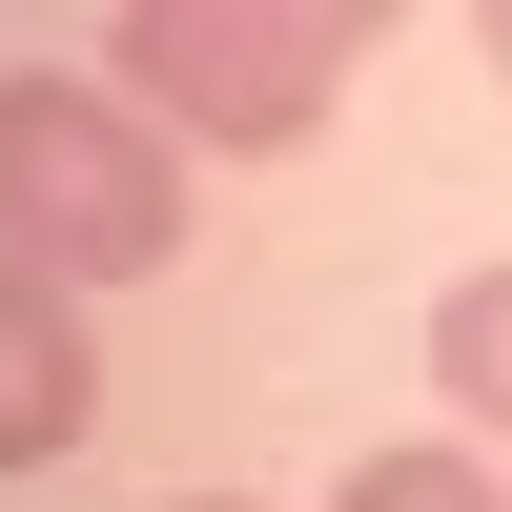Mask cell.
I'll return each instance as SVG.
<instances>
[{
    "mask_svg": "<svg viewBox=\"0 0 512 512\" xmlns=\"http://www.w3.org/2000/svg\"><path fill=\"white\" fill-rule=\"evenodd\" d=\"M0 246L62 287H144L185 246V123L144 82H0Z\"/></svg>",
    "mask_w": 512,
    "mask_h": 512,
    "instance_id": "cell-1",
    "label": "cell"
},
{
    "mask_svg": "<svg viewBox=\"0 0 512 512\" xmlns=\"http://www.w3.org/2000/svg\"><path fill=\"white\" fill-rule=\"evenodd\" d=\"M369 41H390V0H123V82L185 144H226V164L328 144V103H349Z\"/></svg>",
    "mask_w": 512,
    "mask_h": 512,
    "instance_id": "cell-2",
    "label": "cell"
},
{
    "mask_svg": "<svg viewBox=\"0 0 512 512\" xmlns=\"http://www.w3.org/2000/svg\"><path fill=\"white\" fill-rule=\"evenodd\" d=\"M82 431H103V328H82L62 267L0 246V472H62Z\"/></svg>",
    "mask_w": 512,
    "mask_h": 512,
    "instance_id": "cell-3",
    "label": "cell"
},
{
    "mask_svg": "<svg viewBox=\"0 0 512 512\" xmlns=\"http://www.w3.org/2000/svg\"><path fill=\"white\" fill-rule=\"evenodd\" d=\"M328 512H512V472H492V431H390L328 472Z\"/></svg>",
    "mask_w": 512,
    "mask_h": 512,
    "instance_id": "cell-4",
    "label": "cell"
},
{
    "mask_svg": "<svg viewBox=\"0 0 512 512\" xmlns=\"http://www.w3.org/2000/svg\"><path fill=\"white\" fill-rule=\"evenodd\" d=\"M431 390H451V431L512 451V267H472V287L431 308Z\"/></svg>",
    "mask_w": 512,
    "mask_h": 512,
    "instance_id": "cell-5",
    "label": "cell"
},
{
    "mask_svg": "<svg viewBox=\"0 0 512 512\" xmlns=\"http://www.w3.org/2000/svg\"><path fill=\"white\" fill-rule=\"evenodd\" d=\"M472 41H492V82H512V0H472Z\"/></svg>",
    "mask_w": 512,
    "mask_h": 512,
    "instance_id": "cell-6",
    "label": "cell"
},
{
    "mask_svg": "<svg viewBox=\"0 0 512 512\" xmlns=\"http://www.w3.org/2000/svg\"><path fill=\"white\" fill-rule=\"evenodd\" d=\"M205 512H246V492H205Z\"/></svg>",
    "mask_w": 512,
    "mask_h": 512,
    "instance_id": "cell-7",
    "label": "cell"
}]
</instances>
